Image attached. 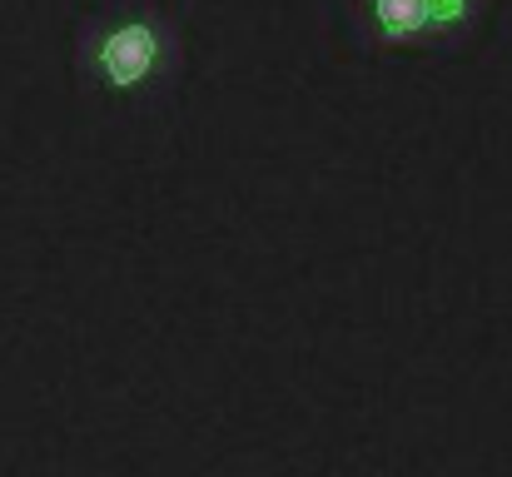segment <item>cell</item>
<instances>
[{"instance_id": "1", "label": "cell", "mask_w": 512, "mask_h": 477, "mask_svg": "<svg viewBox=\"0 0 512 477\" xmlns=\"http://www.w3.org/2000/svg\"><path fill=\"white\" fill-rule=\"evenodd\" d=\"M75 75L120 110H155L184 75L179 15L155 0L105 5L75 25Z\"/></svg>"}, {"instance_id": "2", "label": "cell", "mask_w": 512, "mask_h": 477, "mask_svg": "<svg viewBox=\"0 0 512 477\" xmlns=\"http://www.w3.org/2000/svg\"><path fill=\"white\" fill-rule=\"evenodd\" d=\"M493 15V0H334V40L348 55H458Z\"/></svg>"}]
</instances>
